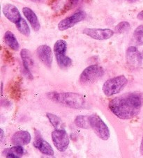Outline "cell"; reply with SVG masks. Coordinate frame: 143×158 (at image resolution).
I'll return each instance as SVG.
<instances>
[{
  "label": "cell",
  "instance_id": "cell-22",
  "mask_svg": "<svg viewBox=\"0 0 143 158\" xmlns=\"http://www.w3.org/2000/svg\"><path fill=\"white\" fill-rule=\"evenodd\" d=\"M46 116L47 118H48L49 121H50V123L54 127V128L61 129L60 127H61L62 125V121L59 116H57V115H54V114L52 113H47Z\"/></svg>",
  "mask_w": 143,
  "mask_h": 158
},
{
  "label": "cell",
  "instance_id": "cell-26",
  "mask_svg": "<svg viewBox=\"0 0 143 158\" xmlns=\"http://www.w3.org/2000/svg\"><path fill=\"white\" fill-rule=\"evenodd\" d=\"M140 153H141V155H143V137H142V141H141V143H140Z\"/></svg>",
  "mask_w": 143,
  "mask_h": 158
},
{
  "label": "cell",
  "instance_id": "cell-28",
  "mask_svg": "<svg viewBox=\"0 0 143 158\" xmlns=\"http://www.w3.org/2000/svg\"><path fill=\"white\" fill-rule=\"evenodd\" d=\"M56 1H57V0H49V4H50V5L53 4Z\"/></svg>",
  "mask_w": 143,
  "mask_h": 158
},
{
  "label": "cell",
  "instance_id": "cell-7",
  "mask_svg": "<svg viewBox=\"0 0 143 158\" xmlns=\"http://www.w3.org/2000/svg\"><path fill=\"white\" fill-rule=\"evenodd\" d=\"M52 140L56 148L60 152H64L68 148L70 143L69 137L63 129H55L51 134Z\"/></svg>",
  "mask_w": 143,
  "mask_h": 158
},
{
  "label": "cell",
  "instance_id": "cell-30",
  "mask_svg": "<svg viewBox=\"0 0 143 158\" xmlns=\"http://www.w3.org/2000/svg\"><path fill=\"white\" fill-rule=\"evenodd\" d=\"M1 94H2V90H3V83H2V87H1Z\"/></svg>",
  "mask_w": 143,
  "mask_h": 158
},
{
  "label": "cell",
  "instance_id": "cell-13",
  "mask_svg": "<svg viewBox=\"0 0 143 158\" xmlns=\"http://www.w3.org/2000/svg\"><path fill=\"white\" fill-rule=\"evenodd\" d=\"M32 136L30 133L25 130L15 132L11 137V143L14 146H25L30 143Z\"/></svg>",
  "mask_w": 143,
  "mask_h": 158
},
{
  "label": "cell",
  "instance_id": "cell-23",
  "mask_svg": "<svg viewBox=\"0 0 143 158\" xmlns=\"http://www.w3.org/2000/svg\"><path fill=\"white\" fill-rule=\"evenodd\" d=\"M82 0H68L67 4L64 5V6L61 10V14L67 13L68 10L73 9L76 6H78L82 2Z\"/></svg>",
  "mask_w": 143,
  "mask_h": 158
},
{
  "label": "cell",
  "instance_id": "cell-16",
  "mask_svg": "<svg viewBox=\"0 0 143 158\" xmlns=\"http://www.w3.org/2000/svg\"><path fill=\"white\" fill-rule=\"evenodd\" d=\"M23 13L24 17L27 18V20H28L29 24H31L34 31H39L41 29V24L36 13L30 8L28 7H24L23 9Z\"/></svg>",
  "mask_w": 143,
  "mask_h": 158
},
{
  "label": "cell",
  "instance_id": "cell-4",
  "mask_svg": "<svg viewBox=\"0 0 143 158\" xmlns=\"http://www.w3.org/2000/svg\"><path fill=\"white\" fill-rule=\"evenodd\" d=\"M104 69L98 65H91L87 67L80 75L79 82L83 86L95 83L104 75Z\"/></svg>",
  "mask_w": 143,
  "mask_h": 158
},
{
  "label": "cell",
  "instance_id": "cell-27",
  "mask_svg": "<svg viewBox=\"0 0 143 158\" xmlns=\"http://www.w3.org/2000/svg\"><path fill=\"white\" fill-rule=\"evenodd\" d=\"M1 141H2V139H3V137H4V131H3V130L2 129H1Z\"/></svg>",
  "mask_w": 143,
  "mask_h": 158
},
{
  "label": "cell",
  "instance_id": "cell-24",
  "mask_svg": "<svg viewBox=\"0 0 143 158\" xmlns=\"http://www.w3.org/2000/svg\"><path fill=\"white\" fill-rule=\"evenodd\" d=\"M131 25L129 23L126 21H123L121 22L117 25L115 27V31L118 34H122L124 33V32L127 31L128 30L130 29Z\"/></svg>",
  "mask_w": 143,
  "mask_h": 158
},
{
  "label": "cell",
  "instance_id": "cell-6",
  "mask_svg": "<svg viewBox=\"0 0 143 158\" xmlns=\"http://www.w3.org/2000/svg\"><path fill=\"white\" fill-rule=\"evenodd\" d=\"M90 127L101 139L106 141L110 138V130L105 122L97 114L89 116Z\"/></svg>",
  "mask_w": 143,
  "mask_h": 158
},
{
  "label": "cell",
  "instance_id": "cell-14",
  "mask_svg": "<svg viewBox=\"0 0 143 158\" xmlns=\"http://www.w3.org/2000/svg\"><path fill=\"white\" fill-rule=\"evenodd\" d=\"M33 145L36 148L38 149L41 153L47 155V156H53L54 155V151L50 144L44 140L41 137H36V139L34 141Z\"/></svg>",
  "mask_w": 143,
  "mask_h": 158
},
{
  "label": "cell",
  "instance_id": "cell-25",
  "mask_svg": "<svg viewBox=\"0 0 143 158\" xmlns=\"http://www.w3.org/2000/svg\"><path fill=\"white\" fill-rule=\"evenodd\" d=\"M137 19H139V20H143V10H142V11H140L138 14H137Z\"/></svg>",
  "mask_w": 143,
  "mask_h": 158
},
{
  "label": "cell",
  "instance_id": "cell-17",
  "mask_svg": "<svg viewBox=\"0 0 143 158\" xmlns=\"http://www.w3.org/2000/svg\"><path fill=\"white\" fill-rule=\"evenodd\" d=\"M2 155L9 158H19L24 155V149L22 146H14L11 148L4 149Z\"/></svg>",
  "mask_w": 143,
  "mask_h": 158
},
{
  "label": "cell",
  "instance_id": "cell-2",
  "mask_svg": "<svg viewBox=\"0 0 143 158\" xmlns=\"http://www.w3.org/2000/svg\"><path fill=\"white\" fill-rule=\"evenodd\" d=\"M48 97L50 100L60 105L76 110L84 108L86 105L84 98L77 93L52 92L48 94Z\"/></svg>",
  "mask_w": 143,
  "mask_h": 158
},
{
  "label": "cell",
  "instance_id": "cell-29",
  "mask_svg": "<svg viewBox=\"0 0 143 158\" xmlns=\"http://www.w3.org/2000/svg\"><path fill=\"white\" fill-rule=\"evenodd\" d=\"M126 1H127L128 2H130V3H133V2H136L137 1H138V0H126Z\"/></svg>",
  "mask_w": 143,
  "mask_h": 158
},
{
  "label": "cell",
  "instance_id": "cell-18",
  "mask_svg": "<svg viewBox=\"0 0 143 158\" xmlns=\"http://www.w3.org/2000/svg\"><path fill=\"white\" fill-rule=\"evenodd\" d=\"M4 42L11 50L14 51H18L20 49V45L17 39L13 33L11 31H7L4 34Z\"/></svg>",
  "mask_w": 143,
  "mask_h": 158
},
{
  "label": "cell",
  "instance_id": "cell-3",
  "mask_svg": "<svg viewBox=\"0 0 143 158\" xmlns=\"http://www.w3.org/2000/svg\"><path fill=\"white\" fill-rule=\"evenodd\" d=\"M128 84L124 75H119L108 79L103 85V91L107 97H111L122 91Z\"/></svg>",
  "mask_w": 143,
  "mask_h": 158
},
{
  "label": "cell",
  "instance_id": "cell-20",
  "mask_svg": "<svg viewBox=\"0 0 143 158\" xmlns=\"http://www.w3.org/2000/svg\"><path fill=\"white\" fill-rule=\"evenodd\" d=\"M75 123L76 125V126L80 127V128H89L90 126L89 116L85 115H80L76 116V118L75 119Z\"/></svg>",
  "mask_w": 143,
  "mask_h": 158
},
{
  "label": "cell",
  "instance_id": "cell-32",
  "mask_svg": "<svg viewBox=\"0 0 143 158\" xmlns=\"http://www.w3.org/2000/svg\"><path fill=\"white\" fill-rule=\"evenodd\" d=\"M32 1H38V0H32Z\"/></svg>",
  "mask_w": 143,
  "mask_h": 158
},
{
  "label": "cell",
  "instance_id": "cell-8",
  "mask_svg": "<svg viewBox=\"0 0 143 158\" xmlns=\"http://www.w3.org/2000/svg\"><path fill=\"white\" fill-rule=\"evenodd\" d=\"M86 18V13L84 10H78L68 17L59 22L58 29L59 31H65L75 26L76 24L80 23Z\"/></svg>",
  "mask_w": 143,
  "mask_h": 158
},
{
  "label": "cell",
  "instance_id": "cell-12",
  "mask_svg": "<svg viewBox=\"0 0 143 158\" xmlns=\"http://www.w3.org/2000/svg\"><path fill=\"white\" fill-rule=\"evenodd\" d=\"M2 12L8 20L14 24L17 23L22 18L18 8L13 4H7L4 5L2 9Z\"/></svg>",
  "mask_w": 143,
  "mask_h": 158
},
{
  "label": "cell",
  "instance_id": "cell-11",
  "mask_svg": "<svg viewBox=\"0 0 143 158\" xmlns=\"http://www.w3.org/2000/svg\"><path fill=\"white\" fill-rule=\"evenodd\" d=\"M126 60L128 64L132 67L140 66L142 60L141 52H140L136 47L131 46L126 50Z\"/></svg>",
  "mask_w": 143,
  "mask_h": 158
},
{
  "label": "cell",
  "instance_id": "cell-10",
  "mask_svg": "<svg viewBox=\"0 0 143 158\" xmlns=\"http://www.w3.org/2000/svg\"><path fill=\"white\" fill-rule=\"evenodd\" d=\"M37 54L38 58L46 66L51 68L53 61V55L51 48L48 45H40L37 50Z\"/></svg>",
  "mask_w": 143,
  "mask_h": 158
},
{
  "label": "cell",
  "instance_id": "cell-9",
  "mask_svg": "<svg viewBox=\"0 0 143 158\" xmlns=\"http://www.w3.org/2000/svg\"><path fill=\"white\" fill-rule=\"evenodd\" d=\"M82 33L98 40H108L114 35V31L110 29L85 28L82 31Z\"/></svg>",
  "mask_w": 143,
  "mask_h": 158
},
{
  "label": "cell",
  "instance_id": "cell-19",
  "mask_svg": "<svg viewBox=\"0 0 143 158\" xmlns=\"http://www.w3.org/2000/svg\"><path fill=\"white\" fill-rule=\"evenodd\" d=\"M16 24V28L20 33L25 36H29L30 35V29L29 27L28 24H27L25 20L23 18H21Z\"/></svg>",
  "mask_w": 143,
  "mask_h": 158
},
{
  "label": "cell",
  "instance_id": "cell-21",
  "mask_svg": "<svg viewBox=\"0 0 143 158\" xmlns=\"http://www.w3.org/2000/svg\"><path fill=\"white\" fill-rule=\"evenodd\" d=\"M133 40L138 45H143V25L137 27L133 33Z\"/></svg>",
  "mask_w": 143,
  "mask_h": 158
},
{
  "label": "cell",
  "instance_id": "cell-15",
  "mask_svg": "<svg viewBox=\"0 0 143 158\" xmlns=\"http://www.w3.org/2000/svg\"><path fill=\"white\" fill-rule=\"evenodd\" d=\"M20 55L22 60H23L24 71L26 73L27 77L32 80L33 75L30 71V69L34 64V60H33L31 53L27 49H23L20 52Z\"/></svg>",
  "mask_w": 143,
  "mask_h": 158
},
{
  "label": "cell",
  "instance_id": "cell-31",
  "mask_svg": "<svg viewBox=\"0 0 143 158\" xmlns=\"http://www.w3.org/2000/svg\"><path fill=\"white\" fill-rule=\"evenodd\" d=\"M141 56H142V59H143V51L141 52Z\"/></svg>",
  "mask_w": 143,
  "mask_h": 158
},
{
  "label": "cell",
  "instance_id": "cell-1",
  "mask_svg": "<svg viewBox=\"0 0 143 158\" xmlns=\"http://www.w3.org/2000/svg\"><path fill=\"white\" fill-rule=\"evenodd\" d=\"M142 105L143 95L133 92L115 98L110 101L108 107L119 118L129 120L138 115Z\"/></svg>",
  "mask_w": 143,
  "mask_h": 158
},
{
  "label": "cell",
  "instance_id": "cell-5",
  "mask_svg": "<svg viewBox=\"0 0 143 158\" xmlns=\"http://www.w3.org/2000/svg\"><path fill=\"white\" fill-rule=\"evenodd\" d=\"M67 43L64 40H58L54 45V53L59 66L61 69H68L72 65V60L66 55Z\"/></svg>",
  "mask_w": 143,
  "mask_h": 158
}]
</instances>
